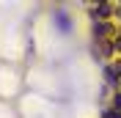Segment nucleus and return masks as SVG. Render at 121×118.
<instances>
[{
	"instance_id": "3",
	"label": "nucleus",
	"mask_w": 121,
	"mask_h": 118,
	"mask_svg": "<svg viewBox=\"0 0 121 118\" xmlns=\"http://www.w3.org/2000/svg\"><path fill=\"white\" fill-rule=\"evenodd\" d=\"M105 80H107V85L118 88V74H116V69H113V66H105Z\"/></svg>"
},
{
	"instance_id": "2",
	"label": "nucleus",
	"mask_w": 121,
	"mask_h": 118,
	"mask_svg": "<svg viewBox=\"0 0 121 118\" xmlns=\"http://www.w3.org/2000/svg\"><path fill=\"white\" fill-rule=\"evenodd\" d=\"M91 30H94V36L102 38V36H110L113 33V25H107V22H94L91 25Z\"/></svg>"
},
{
	"instance_id": "4",
	"label": "nucleus",
	"mask_w": 121,
	"mask_h": 118,
	"mask_svg": "<svg viewBox=\"0 0 121 118\" xmlns=\"http://www.w3.org/2000/svg\"><path fill=\"white\" fill-rule=\"evenodd\" d=\"M102 118H121V113L113 110V107H105V110H102Z\"/></svg>"
},
{
	"instance_id": "5",
	"label": "nucleus",
	"mask_w": 121,
	"mask_h": 118,
	"mask_svg": "<svg viewBox=\"0 0 121 118\" xmlns=\"http://www.w3.org/2000/svg\"><path fill=\"white\" fill-rule=\"evenodd\" d=\"M113 110H118V113H121V93H116V96H113Z\"/></svg>"
},
{
	"instance_id": "7",
	"label": "nucleus",
	"mask_w": 121,
	"mask_h": 118,
	"mask_svg": "<svg viewBox=\"0 0 121 118\" xmlns=\"http://www.w3.org/2000/svg\"><path fill=\"white\" fill-rule=\"evenodd\" d=\"M113 47H116V50L121 52V36H118V38H116V41H113Z\"/></svg>"
},
{
	"instance_id": "1",
	"label": "nucleus",
	"mask_w": 121,
	"mask_h": 118,
	"mask_svg": "<svg viewBox=\"0 0 121 118\" xmlns=\"http://www.w3.org/2000/svg\"><path fill=\"white\" fill-rule=\"evenodd\" d=\"M52 19H55V28H58L60 33H72V30H74V22L69 19V14H66V11H55V14H52Z\"/></svg>"
},
{
	"instance_id": "6",
	"label": "nucleus",
	"mask_w": 121,
	"mask_h": 118,
	"mask_svg": "<svg viewBox=\"0 0 121 118\" xmlns=\"http://www.w3.org/2000/svg\"><path fill=\"white\" fill-rule=\"evenodd\" d=\"M113 69H116V74H118V80H121V60H118V63H113Z\"/></svg>"
}]
</instances>
